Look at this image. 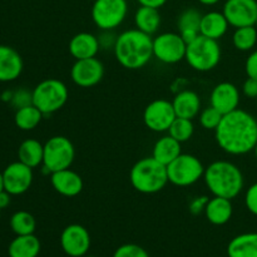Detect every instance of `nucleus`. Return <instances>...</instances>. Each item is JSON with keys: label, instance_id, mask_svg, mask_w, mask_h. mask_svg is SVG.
I'll return each instance as SVG.
<instances>
[{"label": "nucleus", "instance_id": "36", "mask_svg": "<svg viewBox=\"0 0 257 257\" xmlns=\"http://www.w3.org/2000/svg\"><path fill=\"white\" fill-rule=\"evenodd\" d=\"M117 37L118 34H115L114 30H100L99 35H98L100 50L114 49L115 42H117Z\"/></svg>", "mask_w": 257, "mask_h": 257}, {"label": "nucleus", "instance_id": "22", "mask_svg": "<svg viewBox=\"0 0 257 257\" xmlns=\"http://www.w3.org/2000/svg\"><path fill=\"white\" fill-rule=\"evenodd\" d=\"M230 24L222 12H208L202 15L200 34L213 40H220L227 33Z\"/></svg>", "mask_w": 257, "mask_h": 257}, {"label": "nucleus", "instance_id": "1", "mask_svg": "<svg viewBox=\"0 0 257 257\" xmlns=\"http://www.w3.org/2000/svg\"><path fill=\"white\" fill-rule=\"evenodd\" d=\"M215 138L223 152L231 156L247 155L257 143V119L237 108L223 115L215 131Z\"/></svg>", "mask_w": 257, "mask_h": 257}, {"label": "nucleus", "instance_id": "43", "mask_svg": "<svg viewBox=\"0 0 257 257\" xmlns=\"http://www.w3.org/2000/svg\"><path fill=\"white\" fill-rule=\"evenodd\" d=\"M13 94H14V90H5V92L3 93L2 95H0V100H3V102L10 103V102H12Z\"/></svg>", "mask_w": 257, "mask_h": 257}, {"label": "nucleus", "instance_id": "47", "mask_svg": "<svg viewBox=\"0 0 257 257\" xmlns=\"http://www.w3.org/2000/svg\"><path fill=\"white\" fill-rule=\"evenodd\" d=\"M83 257H95V256H87V255H85V256H83Z\"/></svg>", "mask_w": 257, "mask_h": 257}, {"label": "nucleus", "instance_id": "42", "mask_svg": "<svg viewBox=\"0 0 257 257\" xmlns=\"http://www.w3.org/2000/svg\"><path fill=\"white\" fill-rule=\"evenodd\" d=\"M10 201H12V195L7 191H3L0 192V210H4L8 206L10 205Z\"/></svg>", "mask_w": 257, "mask_h": 257}, {"label": "nucleus", "instance_id": "23", "mask_svg": "<svg viewBox=\"0 0 257 257\" xmlns=\"http://www.w3.org/2000/svg\"><path fill=\"white\" fill-rule=\"evenodd\" d=\"M202 15V13L196 9V8H187L178 17V33L187 44L200 35V25Z\"/></svg>", "mask_w": 257, "mask_h": 257}, {"label": "nucleus", "instance_id": "49", "mask_svg": "<svg viewBox=\"0 0 257 257\" xmlns=\"http://www.w3.org/2000/svg\"><path fill=\"white\" fill-rule=\"evenodd\" d=\"M255 100H256V104H257V98H256V99H255Z\"/></svg>", "mask_w": 257, "mask_h": 257}, {"label": "nucleus", "instance_id": "40", "mask_svg": "<svg viewBox=\"0 0 257 257\" xmlns=\"http://www.w3.org/2000/svg\"><path fill=\"white\" fill-rule=\"evenodd\" d=\"M242 93L245 97L250 99H256L257 98V80L248 78L243 82L242 84Z\"/></svg>", "mask_w": 257, "mask_h": 257}, {"label": "nucleus", "instance_id": "44", "mask_svg": "<svg viewBox=\"0 0 257 257\" xmlns=\"http://www.w3.org/2000/svg\"><path fill=\"white\" fill-rule=\"evenodd\" d=\"M200 4L205 5V7H213V5L218 4V3L221 2V0H197Z\"/></svg>", "mask_w": 257, "mask_h": 257}, {"label": "nucleus", "instance_id": "3", "mask_svg": "<svg viewBox=\"0 0 257 257\" xmlns=\"http://www.w3.org/2000/svg\"><path fill=\"white\" fill-rule=\"evenodd\" d=\"M203 181L212 196L233 200L243 190L245 178L235 163L230 161H215L205 168Z\"/></svg>", "mask_w": 257, "mask_h": 257}, {"label": "nucleus", "instance_id": "17", "mask_svg": "<svg viewBox=\"0 0 257 257\" xmlns=\"http://www.w3.org/2000/svg\"><path fill=\"white\" fill-rule=\"evenodd\" d=\"M50 183L55 192L64 197H75L84 187V182L79 173L70 168L50 173Z\"/></svg>", "mask_w": 257, "mask_h": 257}, {"label": "nucleus", "instance_id": "15", "mask_svg": "<svg viewBox=\"0 0 257 257\" xmlns=\"http://www.w3.org/2000/svg\"><path fill=\"white\" fill-rule=\"evenodd\" d=\"M4 177V188L12 196H20L32 187L34 173L33 168L24 165L20 161L13 162L3 171Z\"/></svg>", "mask_w": 257, "mask_h": 257}, {"label": "nucleus", "instance_id": "4", "mask_svg": "<svg viewBox=\"0 0 257 257\" xmlns=\"http://www.w3.org/2000/svg\"><path fill=\"white\" fill-rule=\"evenodd\" d=\"M130 182L137 192L143 195L158 193L168 183L167 166L158 162L152 156L141 158L131 168Z\"/></svg>", "mask_w": 257, "mask_h": 257}, {"label": "nucleus", "instance_id": "9", "mask_svg": "<svg viewBox=\"0 0 257 257\" xmlns=\"http://www.w3.org/2000/svg\"><path fill=\"white\" fill-rule=\"evenodd\" d=\"M128 9L127 0H94L90 15L99 30H115L127 18Z\"/></svg>", "mask_w": 257, "mask_h": 257}, {"label": "nucleus", "instance_id": "35", "mask_svg": "<svg viewBox=\"0 0 257 257\" xmlns=\"http://www.w3.org/2000/svg\"><path fill=\"white\" fill-rule=\"evenodd\" d=\"M10 104L17 108V109L33 104V93L30 90L24 89V88L14 90V94H13Z\"/></svg>", "mask_w": 257, "mask_h": 257}, {"label": "nucleus", "instance_id": "37", "mask_svg": "<svg viewBox=\"0 0 257 257\" xmlns=\"http://www.w3.org/2000/svg\"><path fill=\"white\" fill-rule=\"evenodd\" d=\"M245 206L250 213L257 217V182L252 183L246 190L245 193Z\"/></svg>", "mask_w": 257, "mask_h": 257}, {"label": "nucleus", "instance_id": "18", "mask_svg": "<svg viewBox=\"0 0 257 257\" xmlns=\"http://www.w3.org/2000/svg\"><path fill=\"white\" fill-rule=\"evenodd\" d=\"M24 69L23 58L14 48L0 44V82L8 83L18 79Z\"/></svg>", "mask_w": 257, "mask_h": 257}, {"label": "nucleus", "instance_id": "29", "mask_svg": "<svg viewBox=\"0 0 257 257\" xmlns=\"http://www.w3.org/2000/svg\"><path fill=\"white\" fill-rule=\"evenodd\" d=\"M43 117H44V114L34 104H30L17 109L14 115V122L19 130L33 131L40 124Z\"/></svg>", "mask_w": 257, "mask_h": 257}, {"label": "nucleus", "instance_id": "12", "mask_svg": "<svg viewBox=\"0 0 257 257\" xmlns=\"http://www.w3.org/2000/svg\"><path fill=\"white\" fill-rule=\"evenodd\" d=\"M104 77V65L97 57L75 60L70 68V78L80 88H92Z\"/></svg>", "mask_w": 257, "mask_h": 257}, {"label": "nucleus", "instance_id": "2", "mask_svg": "<svg viewBox=\"0 0 257 257\" xmlns=\"http://www.w3.org/2000/svg\"><path fill=\"white\" fill-rule=\"evenodd\" d=\"M113 53L125 69H142L153 58V38L137 28L124 30L118 34Z\"/></svg>", "mask_w": 257, "mask_h": 257}, {"label": "nucleus", "instance_id": "8", "mask_svg": "<svg viewBox=\"0 0 257 257\" xmlns=\"http://www.w3.org/2000/svg\"><path fill=\"white\" fill-rule=\"evenodd\" d=\"M205 168L198 157L190 153H181L167 166L168 182L177 187H190L203 178Z\"/></svg>", "mask_w": 257, "mask_h": 257}, {"label": "nucleus", "instance_id": "39", "mask_svg": "<svg viewBox=\"0 0 257 257\" xmlns=\"http://www.w3.org/2000/svg\"><path fill=\"white\" fill-rule=\"evenodd\" d=\"M245 72L248 78L257 80V49L251 50L245 62Z\"/></svg>", "mask_w": 257, "mask_h": 257}, {"label": "nucleus", "instance_id": "50", "mask_svg": "<svg viewBox=\"0 0 257 257\" xmlns=\"http://www.w3.org/2000/svg\"><path fill=\"white\" fill-rule=\"evenodd\" d=\"M0 211H2V210H0Z\"/></svg>", "mask_w": 257, "mask_h": 257}, {"label": "nucleus", "instance_id": "33", "mask_svg": "<svg viewBox=\"0 0 257 257\" xmlns=\"http://www.w3.org/2000/svg\"><path fill=\"white\" fill-rule=\"evenodd\" d=\"M223 114H221L217 109L213 107H207L201 109L200 114H198V119H200V124L202 128L207 131H216V128L220 124L221 119H222Z\"/></svg>", "mask_w": 257, "mask_h": 257}, {"label": "nucleus", "instance_id": "16", "mask_svg": "<svg viewBox=\"0 0 257 257\" xmlns=\"http://www.w3.org/2000/svg\"><path fill=\"white\" fill-rule=\"evenodd\" d=\"M240 99V90L231 82L218 83L210 93V105L223 115L237 109Z\"/></svg>", "mask_w": 257, "mask_h": 257}, {"label": "nucleus", "instance_id": "7", "mask_svg": "<svg viewBox=\"0 0 257 257\" xmlns=\"http://www.w3.org/2000/svg\"><path fill=\"white\" fill-rule=\"evenodd\" d=\"M75 158L74 145L64 136L50 137L44 143L43 156V172L50 173L70 168Z\"/></svg>", "mask_w": 257, "mask_h": 257}, {"label": "nucleus", "instance_id": "48", "mask_svg": "<svg viewBox=\"0 0 257 257\" xmlns=\"http://www.w3.org/2000/svg\"><path fill=\"white\" fill-rule=\"evenodd\" d=\"M255 27H256V29H257V20H256V23H255Z\"/></svg>", "mask_w": 257, "mask_h": 257}, {"label": "nucleus", "instance_id": "10", "mask_svg": "<svg viewBox=\"0 0 257 257\" xmlns=\"http://www.w3.org/2000/svg\"><path fill=\"white\" fill-rule=\"evenodd\" d=\"M187 43L180 33H160L153 38V58L163 64H177L186 58Z\"/></svg>", "mask_w": 257, "mask_h": 257}, {"label": "nucleus", "instance_id": "26", "mask_svg": "<svg viewBox=\"0 0 257 257\" xmlns=\"http://www.w3.org/2000/svg\"><path fill=\"white\" fill-rule=\"evenodd\" d=\"M40 241L34 233L17 236L8 247L9 257H38L40 253Z\"/></svg>", "mask_w": 257, "mask_h": 257}, {"label": "nucleus", "instance_id": "19", "mask_svg": "<svg viewBox=\"0 0 257 257\" xmlns=\"http://www.w3.org/2000/svg\"><path fill=\"white\" fill-rule=\"evenodd\" d=\"M68 49H69L70 55L75 60L97 57L100 50L98 35L87 32L78 33L69 40Z\"/></svg>", "mask_w": 257, "mask_h": 257}, {"label": "nucleus", "instance_id": "34", "mask_svg": "<svg viewBox=\"0 0 257 257\" xmlns=\"http://www.w3.org/2000/svg\"><path fill=\"white\" fill-rule=\"evenodd\" d=\"M113 257H150V253L137 243H124L114 251Z\"/></svg>", "mask_w": 257, "mask_h": 257}, {"label": "nucleus", "instance_id": "14", "mask_svg": "<svg viewBox=\"0 0 257 257\" xmlns=\"http://www.w3.org/2000/svg\"><path fill=\"white\" fill-rule=\"evenodd\" d=\"M60 246L65 255L83 257L90 248V235L84 226L79 223L68 225L60 233Z\"/></svg>", "mask_w": 257, "mask_h": 257}, {"label": "nucleus", "instance_id": "32", "mask_svg": "<svg viewBox=\"0 0 257 257\" xmlns=\"http://www.w3.org/2000/svg\"><path fill=\"white\" fill-rule=\"evenodd\" d=\"M193 133H195V124H193L192 119L181 117H176V119L173 120L170 130H168V135L180 143L190 141Z\"/></svg>", "mask_w": 257, "mask_h": 257}, {"label": "nucleus", "instance_id": "21", "mask_svg": "<svg viewBox=\"0 0 257 257\" xmlns=\"http://www.w3.org/2000/svg\"><path fill=\"white\" fill-rule=\"evenodd\" d=\"M205 216L210 223L215 226H223L231 220L233 213L232 200L213 196L207 202Z\"/></svg>", "mask_w": 257, "mask_h": 257}, {"label": "nucleus", "instance_id": "46", "mask_svg": "<svg viewBox=\"0 0 257 257\" xmlns=\"http://www.w3.org/2000/svg\"><path fill=\"white\" fill-rule=\"evenodd\" d=\"M252 152L255 153V158H256V161H257V143H256V146H255V148H253Z\"/></svg>", "mask_w": 257, "mask_h": 257}, {"label": "nucleus", "instance_id": "28", "mask_svg": "<svg viewBox=\"0 0 257 257\" xmlns=\"http://www.w3.org/2000/svg\"><path fill=\"white\" fill-rule=\"evenodd\" d=\"M43 156H44V145L34 138L23 141L18 148V158H19L18 161L29 166L33 170L43 165Z\"/></svg>", "mask_w": 257, "mask_h": 257}, {"label": "nucleus", "instance_id": "13", "mask_svg": "<svg viewBox=\"0 0 257 257\" xmlns=\"http://www.w3.org/2000/svg\"><path fill=\"white\" fill-rule=\"evenodd\" d=\"M223 15L230 27L242 28L255 25L257 20V0H226Z\"/></svg>", "mask_w": 257, "mask_h": 257}, {"label": "nucleus", "instance_id": "20", "mask_svg": "<svg viewBox=\"0 0 257 257\" xmlns=\"http://www.w3.org/2000/svg\"><path fill=\"white\" fill-rule=\"evenodd\" d=\"M177 117L193 119L201 112V98L195 90L183 89L175 95L172 100Z\"/></svg>", "mask_w": 257, "mask_h": 257}, {"label": "nucleus", "instance_id": "11", "mask_svg": "<svg viewBox=\"0 0 257 257\" xmlns=\"http://www.w3.org/2000/svg\"><path fill=\"white\" fill-rule=\"evenodd\" d=\"M176 117L172 102L162 98L152 100L143 110V123L148 130L156 133L168 132Z\"/></svg>", "mask_w": 257, "mask_h": 257}, {"label": "nucleus", "instance_id": "27", "mask_svg": "<svg viewBox=\"0 0 257 257\" xmlns=\"http://www.w3.org/2000/svg\"><path fill=\"white\" fill-rule=\"evenodd\" d=\"M133 19H135L136 28L141 30V32L146 33V34L151 35V37L160 30L161 23H162L160 9L141 7V5L136 10Z\"/></svg>", "mask_w": 257, "mask_h": 257}, {"label": "nucleus", "instance_id": "41", "mask_svg": "<svg viewBox=\"0 0 257 257\" xmlns=\"http://www.w3.org/2000/svg\"><path fill=\"white\" fill-rule=\"evenodd\" d=\"M141 7L155 8V9H161L168 0H136Z\"/></svg>", "mask_w": 257, "mask_h": 257}, {"label": "nucleus", "instance_id": "45", "mask_svg": "<svg viewBox=\"0 0 257 257\" xmlns=\"http://www.w3.org/2000/svg\"><path fill=\"white\" fill-rule=\"evenodd\" d=\"M4 190V177H3V172H0V192H3Z\"/></svg>", "mask_w": 257, "mask_h": 257}, {"label": "nucleus", "instance_id": "24", "mask_svg": "<svg viewBox=\"0 0 257 257\" xmlns=\"http://www.w3.org/2000/svg\"><path fill=\"white\" fill-rule=\"evenodd\" d=\"M181 145L182 143L176 141L170 135L163 136V137L158 138L156 141L152 150V157L155 160H157L158 162L162 163V165L168 166L172 161H175L182 153Z\"/></svg>", "mask_w": 257, "mask_h": 257}, {"label": "nucleus", "instance_id": "5", "mask_svg": "<svg viewBox=\"0 0 257 257\" xmlns=\"http://www.w3.org/2000/svg\"><path fill=\"white\" fill-rule=\"evenodd\" d=\"M33 104L44 115H50L62 109L69 98V89L64 82L57 78H48L35 85Z\"/></svg>", "mask_w": 257, "mask_h": 257}, {"label": "nucleus", "instance_id": "38", "mask_svg": "<svg viewBox=\"0 0 257 257\" xmlns=\"http://www.w3.org/2000/svg\"><path fill=\"white\" fill-rule=\"evenodd\" d=\"M210 198L207 196H198V197H195L188 205V210L192 215L197 216L201 215V213L205 212V208L207 206V202Z\"/></svg>", "mask_w": 257, "mask_h": 257}, {"label": "nucleus", "instance_id": "25", "mask_svg": "<svg viewBox=\"0 0 257 257\" xmlns=\"http://www.w3.org/2000/svg\"><path fill=\"white\" fill-rule=\"evenodd\" d=\"M228 257H257V232L235 236L227 245Z\"/></svg>", "mask_w": 257, "mask_h": 257}, {"label": "nucleus", "instance_id": "6", "mask_svg": "<svg viewBox=\"0 0 257 257\" xmlns=\"http://www.w3.org/2000/svg\"><path fill=\"white\" fill-rule=\"evenodd\" d=\"M221 55L222 52L218 40L210 39L200 34L187 44L185 60L196 72L206 73L215 69L220 64Z\"/></svg>", "mask_w": 257, "mask_h": 257}, {"label": "nucleus", "instance_id": "30", "mask_svg": "<svg viewBox=\"0 0 257 257\" xmlns=\"http://www.w3.org/2000/svg\"><path fill=\"white\" fill-rule=\"evenodd\" d=\"M10 228L17 236L32 235L37 228L35 217L28 211H17L10 217Z\"/></svg>", "mask_w": 257, "mask_h": 257}, {"label": "nucleus", "instance_id": "31", "mask_svg": "<svg viewBox=\"0 0 257 257\" xmlns=\"http://www.w3.org/2000/svg\"><path fill=\"white\" fill-rule=\"evenodd\" d=\"M257 43V29L255 25L236 28L232 34V44L240 52H251Z\"/></svg>", "mask_w": 257, "mask_h": 257}]
</instances>
